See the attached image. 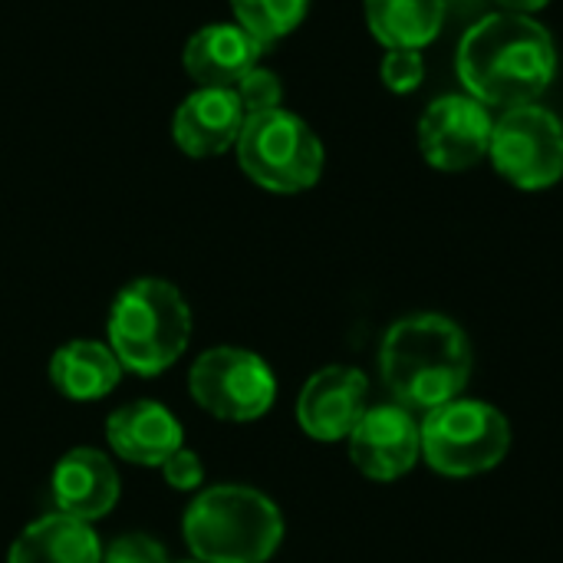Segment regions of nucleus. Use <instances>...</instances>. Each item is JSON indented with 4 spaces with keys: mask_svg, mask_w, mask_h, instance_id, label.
Listing matches in <instances>:
<instances>
[{
    "mask_svg": "<svg viewBox=\"0 0 563 563\" xmlns=\"http://www.w3.org/2000/svg\"><path fill=\"white\" fill-rule=\"evenodd\" d=\"M106 439L119 459L145 468H162L185 445L178 419L152 399L119 406L106 422Z\"/></svg>",
    "mask_w": 563,
    "mask_h": 563,
    "instance_id": "nucleus-15",
    "label": "nucleus"
},
{
    "mask_svg": "<svg viewBox=\"0 0 563 563\" xmlns=\"http://www.w3.org/2000/svg\"><path fill=\"white\" fill-rule=\"evenodd\" d=\"M422 459L445 478L498 468L511 452V422L482 399H452L422 416Z\"/></svg>",
    "mask_w": 563,
    "mask_h": 563,
    "instance_id": "nucleus-5",
    "label": "nucleus"
},
{
    "mask_svg": "<svg viewBox=\"0 0 563 563\" xmlns=\"http://www.w3.org/2000/svg\"><path fill=\"white\" fill-rule=\"evenodd\" d=\"M455 73L465 92L488 109L531 106L558 76V43L534 16L498 10L465 30Z\"/></svg>",
    "mask_w": 563,
    "mask_h": 563,
    "instance_id": "nucleus-1",
    "label": "nucleus"
},
{
    "mask_svg": "<svg viewBox=\"0 0 563 563\" xmlns=\"http://www.w3.org/2000/svg\"><path fill=\"white\" fill-rule=\"evenodd\" d=\"M122 379V363L106 343L73 340L59 346L49 360V383L76 402H92L109 396Z\"/></svg>",
    "mask_w": 563,
    "mask_h": 563,
    "instance_id": "nucleus-17",
    "label": "nucleus"
},
{
    "mask_svg": "<svg viewBox=\"0 0 563 563\" xmlns=\"http://www.w3.org/2000/svg\"><path fill=\"white\" fill-rule=\"evenodd\" d=\"M350 459L373 482H396L422 459V429L402 406H373L350 432Z\"/></svg>",
    "mask_w": 563,
    "mask_h": 563,
    "instance_id": "nucleus-10",
    "label": "nucleus"
},
{
    "mask_svg": "<svg viewBox=\"0 0 563 563\" xmlns=\"http://www.w3.org/2000/svg\"><path fill=\"white\" fill-rule=\"evenodd\" d=\"M241 106L247 115H257V112H271V109H280V96H284V86L277 79V73L264 69L261 63L254 69H247L241 76V82L234 86Z\"/></svg>",
    "mask_w": 563,
    "mask_h": 563,
    "instance_id": "nucleus-21",
    "label": "nucleus"
},
{
    "mask_svg": "<svg viewBox=\"0 0 563 563\" xmlns=\"http://www.w3.org/2000/svg\"><path fill=\"white\" fill-rule=\"evenodd\" d=\"M53 501L59 515L76 521H99L119 501L115 465L99 449H73L53 468Z\"/></svg>",
    "mask_w": 563,
    "mask_h": 563,
    "instance_id": "nucleus-14",
    "label": "nucleus"
},
{
    "mask_svg": "<svg viewBox=\"0 0 563 563\" xmlns=\"http://www.w3.org/2000/svg\"><path fill=\"white\" fill-rule=\"evenodd\" d=\"M379 373L396 406L426 416L465 393L472 376L468 333L442 313L402 317L379 343Z\"/></svg>",
    "mask_w": 563,
    "mask_h": 563,
    "instance_id": "nucleus-2",
    "label": "nucleus"
},
{
    "mask_svg": "<svg viewBox=\"0 0 563 563\" xmlns=\"http://www.w3.org/2000/svg\"><path fill=\"white\" fill-rule=\"evenodd\" d=\"M234 145L244 175L277 195L307 191L323 175V142L297 112L271 109L247 115Z\"/></svg>",
    "mask_w": 563,
    "mask_h": 563,
    "instance_id": "nucleus-6",
    "label": "nucleus"
},
{
    "mask_svg": "<svg viewBox=\"0 0 563 563\" xmlns=\"http://www.w3.org/2000/svg\"><path fill=\"white\" fill-rule=\"evenodd\" d=\"M191 340V310L181 290L158 277L122 287L109 310V350L139 376H158L181 360Z\"/></svg>",
    "mask_w": 563,
    "mask_h": 563,
    "instance_id": "nucleus-4",
    "label": "nucleus"
},
{
    "mask_svg": "<svg viewBox=\"0 0 563 563\" xmlns=\"http://www.w3.org/2000/svg\"><path fill=\"white\" fill-rule=\"evenodd\" d=\"M488 158L521 191H544L563 178V122L541 102L505 109L495 119Z\"/></svg>",
    "mask_w": 563,
    "mask_h": 563,
    "instance_id": "nucleus-7",
    "label": "nucleus"
},
{
    "mask_svg": "<svg viewBox=\"0 0 563 563\" xmlns=\"http://www.w3.org/2000/svg\"><path fill=\"white\" fill-rule=\"evenodd\" d=\"M162 475H165V485L168 488H175V492H195L205 482V465H201V459L191 449L181 445L172 459H165Z\"/></svg>",
    "mask_w": 563,
    "mask_h": 563,
    "instance_id": "nucleus-23",
    "label": "nucleus"
},
{
    "mask_svg": "<svg viewBox=\"0 0 563 563\" xmlns=\"http://www.w3.org/2000/svg\"><path fill=\"white\" fill-rule=\"evenodd\" d=\"M181 563H201V561H181Z\"/></svg>",
    "mask_w": 563,
    "mask_h": 563,
    "instance_id": "nucleus-25",
    "label": "nucleus"
},
{
    "mask_svg": "<svg viewBox=\"0 0 563 563\" xmlns=\"http://www.w3.org/2000/svg\"><path fill=\"white\" fill-rule=\"evenodd\" d=\"M495 115L468 92H449L426 106L419 148L435 172H468L488 158Z\"/></svg>",
    "mask_w": 563,
    "mask_h": 563,
    "instance_id": "nucleus-9",
    "label": "nucleus"
},
{
    "mask_svg": "<svg viewBox=\"0 0 563 563\" xmlns=\"http://www.w3.org/2000/svg\"><path fill=\"white\" fill-rule=\"evenodd\" d=\"M234 23L244 26L264 46L290 36L310 10V0H231Z\"/></svg>",
    "mask_w": 563,
    "mask_h": 563,
    "instance_id": "nucleus-19",
    "label": "nucleus"
},
{
    "mask_svg": "<svg viewBox=\"0 0 563 563\" xmlns=\"http://www.w3.org/2000/svg\"><path fill=\"white\" fill-rule=\"evenodd\" d=\"M7 563H102V544L92 525L53 511L16 534Z\"/></svg>",
    "mask_w": 563,
    "mask_h": 563,
    "instance_id": "nucleus-16",
    "label": "nucleus"
},
{
    "mask_svg": "<svg viewBox=\"0 0 563 563\" xmlns=\"http://www.w3.org/2000/svg\"><path fill=\"white\" fill-rule=\"evenodd\" d=\"M102 563H168V554L158 541L145 534H125L106 548Z\"/></svg>",
    "mask_w": 563,
    "mask_h": 563,
    "instance_id": "nucleus-22",
    "label": "nucleus"
},
{
    "mask_svg": "<svg viewBox=\"0 0 563 563\" xmlns=\"http://www.w3.org/2000/svg\"><path fill=\"white\" fill-rule=\"evenodd\" d=\"M501 10H508V13H525V16H531V13H538V10H544L551 0H495Z\"/></svg>",
    "mask_w": 563,
    "mask_h": 563,
    "instance_id": "nucleus-24",
    "label": "nucleus"
},
{
    "mask_svg": "<svg viewBox=\"0 0 563 563\" xmlns=\"http://www.w3.org/2000/svg\"><path fill=\"white\" fill-rule=\"evenodd\" d=\"M383 86L396 96H409L422 86L426 79V56L422 49H386L379 63Z\"/></svg>",
    "mask_w": 563,
    "mask_h": 563,
    "instance_id": "nucleus-20",
    "label": "nucleus"
},
{
    "mask_svg": "<svg viewBox=\"0 0 563 563\" xmlns=\"http://www.w3.org/2000/svg\"><path fill=\"white\" fill-rule=\"evenodd\" d=\"M195 402L224 422H254L271 412L277 379L271 366L241 346H214L201 353L188 373Z\"/></svg>",
    "mask_w": 563,
    "mask_h": 563,
    "instance_id": "nucleus-8",
    "label": "nucleus"
},
{
    "mask_svg": "<svg viewBox=\"0 0 563 563\" xmlns=\"http://www.w3.org/2000/svg\"><path fill=\"white\" fill-rule=\"evenodd\" d=\"M363 13L386 49H426L445 26V0H363Z\"/></svg>",
    "mask_w": 563,
    "mask_h": 563,
    "instance_id": "nucleus-18",
    "label": "nucleus"
},
{
    "mask_svg": "<svg viewBox=\"0 0 563 563\" xmlns=\"http://www.w3.org/2000/svg\"><path fill=\"white\" fill-rule=\"evenodd\" d=\"M244 106L234 89L198 86L172 119L175 145L191 158H211L228 152L244 129Z\"/></svg>",
    "mask_w": 563,
    "mask_h": 563,
    "instance_id": "nucleus-12",
    "label": "nucleus"
},
{
    "mask_svg": "<svg viewBox=\"0 0 563 563\" xmlns=\"http://www.w3.org/2000/svg\"><path fill=\"white\" fill-rule=\"evenodd\" d=\"M369 383L353 366H327L307 379L297 399V422L317 442L350 439L353 426L366 412Z\"/></svg>",
    "mask_w": 563,
    "mask_h": 563,
    "instance_id": "nucleus-11",
    "label": "nucleus"
},
{
    "mask_svg": "<svg viewBox=\"0 0 563 563\" xmlns=\"http://www.w3.org/2000/svg\"><path fill=\"white\" fill-rule=\"evenodd\" d=\"M264 49L267 46L238 23H208L191 33V40L185 43L181 63H185V73L198 86L234 89L241 76L261 63Z\"/></svg>",
    "mask_w": 563,
    "mask_h": 563,
    "instance_id": "nucleus-13",
    "label": "nucleus"
},
{
    "mask_svg": "<svg viewBox=\"0 0 563 563\" xmlns=\"http://www.w3.org/2000/svg\"><path fill=\"white\" fill-rule=\"evenodd\" d=\"M181 531L195 561L267 563L284 541V518L257 488L214 485L188 505Z\"/></svg>",
    "mask_w": 563,
    "mask_h": 563,
    "instance_id": "nucleus-3",
    "label": "nucleus"
}]
</instances>
